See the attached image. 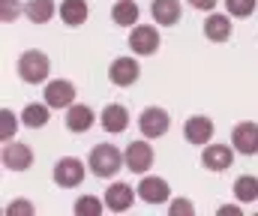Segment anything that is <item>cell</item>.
<instances>
[{
    "label": "cell",
    "mask_w": 258,
    "mask_h": 216,
    "mask_svg": "<svg viewBox=\"0 0 258 216\" xmlns=\"http://www.w3.org/2000/svg\"><path fill=\"white\" fill-rule=\"evenodd\" d=\"M234 198L240 204H255L258 201V177L255 174H240L234 180Z\"/></svg>",
    "instance_id": "603a6c76"
},
{
    "label": "cell",
    "mask_w": 258,
    "mask_h": 216,
    "mask_svg": "<svg viewBox=\"0 0 258 216\" xmlns=\"http://www.w3.org/2000/svg\"><path fill=\"white\" fill-rule=\"evenodd\" d=\"M45 102L51 108H69L75 102V84L69 78H51L45 84Z\"/></svg>",
    "instance_id": "4fadbf2b"
},
{
    "label": "cell",
    "mask_w": 258,
    "mask_h": 216,
    "mask_svg": "<svg viewBox=\"0 0 258 216\" xmlns=\"http://www.w3.org/2000/svg\"><path fill=\"white\" fill-rule=\"evenodd\" d=\"M231 33H234V27H231V15H222V12H210L207 18H204V36L210 39V42H228L231 39Z\"/></svg>",
    "instance_id": "9a60e30c"
},
{
    "label": "cell",
    "mask_w": 258,
    "mask_h": 216,
    "mask_svg": "<svg viewBox=\"0 0 258 216\" xmlns=\"http://www.w3.org/2000/svg\"><path fill=\"white\" fill-rule=\"evenodd\" d=\"M168 213H171V216H192L195 207H192V201H189V198H174V201H171V207H168Z\"/></svg>",
    "instance_id": "f1b7e54d"
},
{
    "label": "cell",
    "mask_w": 258,
    "mask_h": 216,
    "mask_svg": "<svg viewBox=\"0 0 258 216\" xmlns=\"http://www.w3.org/2000/svg\"><path fill=\"white\" fill-rule=\"evenodd\" d=\"M75 216H102L108 207H105V198H96V195H81L75 201Z\"/></svg>",
    "instance_id": "cb8c5ba5"
},
{
    "label": "cell",
    "mask_w": 258,
    "mask_h": 216,
    "mask_svg": "<svg viewBox=\"0 0 258 216\" xmlns=\"http://www.w3.org/2000/svg\"><path fill=\"white\" fill-rule=\"evenodd\" d=\"M192 9H198V12H213L216 9V0H186Z\"/></svg>",
    "instance_id": "f546056e"
},
{
    "label": "cell",
    "mask_w": 258,
    "mask_h": 216,
    "mask_svg": "<svg viewBox=\"0 0 258 216\" xmlns=\"http://www.w3.org/2000/svg\"><path fill=\"white\" fill-rule=\"evenodd\" d=\"M48 120H51V105L45 99L42 102H27L24 111H21V123L27 129H42V126H48Z\"/></svg>",
    "instance_id": "d6986e66"
},
{
    "label": "cell",
    "mask_w": 258,
    "mask_h": 216,
    "mask_svg": "<svg viewBox=\"0 0 258 216\" xmlns=\"http://www.w3.org/2000/svg\"><path fill=\"white\" fill-rule=\"evenodd\" d=\"M258 0H225V12L231 18H249L255 12Z\"/></svg>",
    "instance_id": "d4e9b609"
},
{
    "label": "cell",
    "mask_w": 258,
    "mask_h": 216,
    "mask_svg": "<svg viewBox=\"0 0 258 216\" xmlns=\"http://www.w3.org/2000/svg\"><path fill=\"white\" fill-rule=\"evenodd\" d=\"M126 168L132 174H147L150 165H153V147H150V138H141V141H129L126 150Z\"/></svg>",
    "instance_id": "8992f818"
},
{
    "label": "cell",
    "mask_w": 258,
    "mask_h": 216,
    "mask_svg": "<svg viewBox=\"0 0 258 216\" xmlns=\"http://www.w3.org/2000/svg\"><path fill=\"white\" fill-rule=\"evenodd\" d=\"M213 132H216V126H213V120L210 117H204V114H192L186 123H183V138L195 147H204V144L213 141Z\"/></svg>",
    "instance_id": "8fae6325"
},
{
    "label": "cell",
    "mask_w": 258,
    "mask_h": 216,
    "mask_svg": "<svg viewBox=\"0 0 258 216\" xmlns=\"http://www.w3.org/2000/svg\"><path fill=\"white\" fill-rule=\"evenodd\" d=\"M135 195H138V192H132L129 183H111L102 198H105V207H108L111 213H126V210H132Z\"/></svg>",
    "instance_id": "5bb4252c"
},
{
    "label": "cell",
    "mask_w": 258,
    "mask_h": 216,
    "mask_svg": "<svg viewBox=\"0 0 258 216\" xmlns=\"http://www.w3.org/2000/svg\"><path fill=\"white\" fill-rule=\"evenodd\" d=\"M216 213H219V216H240V213H243V210H240V207H234V204H231V207H219V210H216Z\"/></svg>",
    "instance_id": "4dcf8cb0"
},
{
    "label": "cell",
    "mask_w": 258,
    "mask_h": 216,
    "mask_svg": "<svg viewBox=\"0 0 258 216\" xmlns=\"http://www.w3.org/2000/svg\"><path fill=\"white\" fill-rule=\"evenodd\" d=\"M99 123H102V129H105V132L120 135V132H126V126H129V111L120 105V102H111V105H105V108H102Z\"/></svg>",
    "instance_id": "2e32d148"
},
{
    "label": "cell",
    "mask_w": 258,
    "mask_h": 216,
    "mask_svg": "<svg viewBox=\"0 0 258 216\" xmlns=\"http://www.w3.org/2000/svg\"><path fill=\"white\" fill-rule=\"evenodd\" d=\"M93 123H96V114H93L90 105H78V102H72V105L66 108V129H69V132L81 135V132H87Z\"/></svg>",
    "instance_id": "e0dca14e"
},
{
    "label": "cell",
    "mask_w": 258,
    "mask_h": 216,
    "mask_svg": "<svg viewBox=\"0 0 258 216\" xmlns=\"http://www.w3.org/2000/svg\"><path fill=\"white\" fill-rule=\"evenodd\" d=\"M15 66H18V78H21L24 84H45L48 75H51V60H48V54L39 51V48L21 51V57H18Z\"/></svg>",
    "instance_id": "7a4b0ae2"
},
{
    "label": "cell",
    "mask_w": 258,
    "mask_h": 216,
    "mask_svg": "<svg viewBox=\"0 0 258 216\" xmlns=\"http://www.w3.org/2000/svg\"><path fill=\"white\" fill-rule=\"evenodd\" d=\"M150 15L159 27H174L180 21V0H150Z\"/></svg>",
    "instance_id": "ac0fdd59"
},
{
    "label": "cell",
    "mask_w": 258,
    "mask_h": 216,
    "mask_svg": "<svg viewBox=\"0 0 258 216\" xmlns=\"http://www.w3.org/2000/svg\"><path fill=\"white\" fill-rule=\"evenodd\" d=\"M126 42H129V48H132V54H138V57H150V54H156L159 45H162L159 30H156L153 24H135Z\"/></svg>",
    "instance_id": "277c9868"
},
{
    "label": "cell",
    "mask_w": 258,
    "mask_h": 216,
    "mask_svg": "<svg viewBox=\"0 0 258 216\" xmlns=\"http://www.w3.org/2000/svg\"><path fill=\"white\" fill-rule=\"evenodd\" d=\"M54 15H57L54 0H24V18L30 24H48Z\"/></svg>",
    "instance_id": "ffe728a7"
},
{
    "label": "cell",
    "mask_w": 258,
    "mask_h": 216,
    "mask_svg": "<svg viewBox=\"0 0 258 216\" xmlns=\"http://www.w3.org/2000/svg\"><path fill=\"white\" fill-rule=\"evenodd\" d=\"M21 15H24V3L21 0H0V21L3 24L21 18Z\"/></svg>",
    "instance_id": "484cf974"
},
{
    "label": "cell",
    "mask_w": 258,
    "mask_h": 216,
    "mask_svg": "<svg viewBox=\"0 0 258 216\" xmlns=\"http://www.w3.org/2000/svg\"><path fill=\"white\" fill-rule=\"evenodd\" d=\"M3 213L6 216H33L36 213V207H33L27 198H12V201L3 207Z\"/></svg>",
    "instance_id": "83f0119b"
},
{
    "label": "cell",
    "mask_w": 258,
    "mask_h": 216,
    "mask_svg": "<svg viewBox=\"0 0 258 216\" xmlns=\"http://www.w3.org/2000/svg\"><path fill=\"white\" fill-rule=\"evenodd\" d=\"M231 144H234L237 153L255 156L258 153V123L255 120H240V123L231 129Z\"/></svg>",
    "instance_id": "30bf717a"
},
{
    "label": "cell",
    "mask_w": 258,
    "mask_h": 216,
    "mask_svg": "<svg viewBox=\"0 0 258 216\" xmlns=\"http://www.w3.org/2000/svg\"><path fill=\"white\" fill-rule=\"evenodd\" d=\"M138 129H141V135L144 138H162L168 129H171V114L165 111V108H159V105H147L144 111H141V117H138Z\"/></svg>",
    "instance_id": "3957f363"
},
{
    "label": "cell",
    "mask_w": 258,
    "mask_h": 216,
    "mask_svg": "<svg viewBox=\"0 0 258 216\" xmlns=\"http://www.w3.org/2000/svg\"><path fill=\"white\" fill-rule=\"evenodd\" d=\"M57 15H60V21L66 27H81L90 15V6H87V0H63Z\"/></svg>",
    "instance_id": "44dd1931"
},
{
    "label": "cell",
    "mask_w": 258,
    "mask_h": 216,
    "mask_svg": "<svg viewBox=\"0 0 258 216\" xmlns=\"http://www.w3.org/2000/svg\"><path fill=\"white\" fill-rule=\"evenodd\" d=\"M84 180V162L75 156H63L60 162H54V183L60 189H75Z\"/></svg>",
    "instance_id": "9c48e42d"
},
{
    "label": "cell",
    "mask_w": 258,
    "mask_h": 216,
    "mask_svg": "<svg viewBox=\"0 0 258 216\" xmlns=\"http://www.w3.org/2000/svg\"><path fill=\"white\" fill-rule=\"evenodd\" d=\"M0 162H3L6 171H27L33 165V150L24 141H3Z\"/></svg>",
    "instance_id": "5b68a950"
},
{
    "label": "cell",
    "mask_w": 258,
    "mask_h": 216,
    "mask_svg": "<svg viewBox=\"0 0 258 216\" xmlns=\"http://www.w3.org/2000/svg\"><path fill=\"white\" fill-rule=\"evenodd\" d=\"M201 165L207 168V171H228L231 165H234V144L228 147V144H204V150H201Z\"/></svg>",
    "instance_id": "ba28073f"
},
{
    "label": "cell",
    "mask_w": 258,
    "mask_h": 216,
    "mask_svg": "<svg viewBox=\"0 0 258 216\" xmlns=\"http://www.w3.org/2000/svg\"><path fill=\"white\" fill-rule=\"evenodd\" d=\"M15 129H18V120H15V114H12L9 108H3V111H0V141H12Z\"/></svg>",
    "instance_id": "4316f807"
},
{
    "label": "cell",
    "mask_w": 258,
    "mask_h": 216,
    "mask_svg": "<svg viewBox=\"0 0 258 216\" xmlns=\"http://www.w3.org/2000/svg\"><path fill=\"white\" fill-rule=\"evenodd\" d=\"M135 192H138V198H141L144 204H165V201L171 198V186H168V180H165V177H153V174L141 177Z\"/></svg>",
    "instance_id": "52a82bcc"
},
{
    "label": "cell",
    "mask_w": 258,
    "mask_h": 216,
    "mask_svg": "<svg viewBox=\"0 0 258 216\" xmlns=\"http://www.w3.org/2000/svg\"><path fill=\"white\" fill-rule=\"evenodd\" d=\"M138 15H141V9H138V3L135 0H117L114 6H111V18H114V24L117 27H135L138 24Z\"/></svg>",
    "instance_id": "7402d4cb"
},
{
    "label": "cell",
    "mask_w": 258,
    "mask_h": 216,
    "mask_svg": "<svg viewBox=\"0 0 258 216\" xmlns=\"http://www.w3.org/2000/svg\"><path fill=\"white\" fill-rule=\"evenodd\" d=\"M123 165H126L123 150H120V147H114V144H108V141L96 144V147L90 150V156H87V168H90L96 177H102V180L114 177Z\"/></svg>",
    "instance_id": "6da1fadb"
},
{
    "label": "cell",
    "mask_w": 258,
    "mask_h": 216,
    "mask_svg": "<svg viewBox=\"0 0 258 216\" xmlns=\"http://www.w3.org/2000/svg\"><path fill=\"white\" fill-rule=\"evenodd\" d=\"M108 78L117 87H132L141 78V63L132 60V57H114L111 66H108Z\"/></svg>",
    "instance_id": "7c38bea8"
}]
</instances>
